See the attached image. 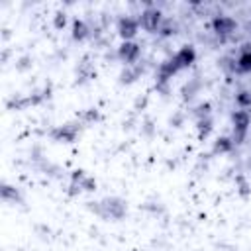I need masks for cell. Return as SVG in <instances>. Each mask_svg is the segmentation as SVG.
I'll list each match as a JSON object with an SVG mask.
<instances>
[{
    "label": "cell",
    "instance_id": "6da1fadb",
    "mask_svg": "<svg viewBox=\"0 0 251 251\" xmlns=\"http://www.w3.org/2000/svg\"><path fill=\"white\" fill-rule=\"evenodd\" d=\"M196 61V49L192 45H182L173 57H169L167 61H163L157 69V84L155 88L161 92H169V80L180 73L182 69H188L192 63Z\"/></svg>",
    "mask_w": 251,
    "mask_h": 251
},
{
    "label": "cell",
    "instance_id": "7a4b0ae2",
    "mask_svg": "<svg viewBox=\"0 0 251 251\" xmlns=\"http://www.w3.org/2000/svg\"><path fill=\"white\" fill-rule=\"evenodd\" d=\"M86 208L90 212H94L96 216H100L102 220H122L127 214L126 200H122L118 196H106L98 202H88Z\"/></svg>",
    "mask_w": 251,
    "mask_h": 251
},
{
    "label": "cell",
    "instance_id": "3957f363",
    "mask_svg": "<svg viewBox=\"0 0 251 251\" xmlns=\"http://www.w3.org/2000/svg\"><path fill=\"white\" fill-rule=\"evenodd\" d=\"M249 126H251V112L249 110L241 108V110H235L231 114V127H233L231 139H233L235 145L243 143V139H245V135L249 131Z\"/></svg>",
    "mask_w": 251,
    "mask_h": 251
},
{
    "label": "cell",
    "instance_id": "277c9868",
    "mask_svg": "<svg viewBox=\"0 0 251 251\" xmlns=\"http://www.w3.org/2000/svg\"><path fill=\"white\" fill-rule=\"evenodd\" d=\"M82 129V124L78 120L75 122H67V124H61V126H55L51 131H49V137L53 141H61V143H75L78 133Z\"/></svg>",
    "mask_w": 251,
    "mask_h": 251
},
{
    "label": "cell",
    "instance_id": "5b68a950",
    "mask_svg": "<svg viewBox=\"0 0 251 251\" xmlns=\"http://www.w3.org/2000/svg\"><path fill=\"white\" fill-rule=\"evenodd\" d=\"M163 20H165V18H163L161 10H159V8H153V6L145 8V10L139 14V18H137L139 27L145 29V31H149V33H157L159 27H161V24H163Z\"/></svg>",
    "mask_w": 251,
    "mask_h": 251
},
{
    "label": "cell",
    "instance_id": "8992f818",
    "mask_svg": "<svg viewBox=\"0 0 251 251\" xmlns=\"http://www.w3.org/2000/svg\"><path fill=\"white\" fill-rule=\"evenodd\" d=\"M96 190V180L88 176L84 171H73L71 173V184H69V194H80V192H92Z\"/></svg>",
    "mask_w": 251,
    "mask_h": 251
},
{
    "label": "cell",
    "instance_id": "52a82bcc",
    "mask_svg": "<svg viewBox=\"0 0 251 251\" xmlns=\"http://www.w3.org/2000/svg\"><path fill=\"white\" fill-rule=\"evenodd\" d=\"M139 57H141V45L135 43V41H124V43L118 47V59H120L126 67L137 65Z\"/></svg>",
    "mask_w": 251,
    "mask_h": 251
},
{
    "label": "cell",
    "instance_id": "ba28073f",
    "mask_svg": "<svg viewBox=\"0 0 251 251\" xmlns=\"http://www.w3.org/2000/svg\"><path fill=\"white\" fill-rule=\"evenodd\" d=\"M235 29H237V22H235L231 16L220 14V16H216V18L212 20V31H214L220 39H224V37L231 35Z\"/></svg>",
    "mask_w": 251,
    "mask_h": 251
},
{
    "label": "cell",
    "instance_id": "9c48e42d",
    "mask_svg": "<svg viewBox=\"0 0 251 251\" xmlns=\"http://www.w3.org/2000/svg\"><path fill=\"white\" fill-rule=\"evenodd\" d=\"M116 29H118V35H120L124 41H131V39L137 35V31H139V22H137L135 18H131V16H122V18L118 20Z\"/></svg>",
    "mask_w": 251,
    "mask_h": 251
},
{
    "label": "cell",
    "instance_id": "30bf717a",
    "mask_svg": "<svg viewBox=\"0 0 251 251\" xmlns=\"http://www.w3.org/2000/svg\"><path fill=\"white\" fill-rule=\"evenodd\" d=\"M235 73H251V45H243L235 57Z\"/></svg>",
    "mask_w": 251,
    "mask_h": 251
},
{
    "label": "cell",
    "instance_id": "8fae6325",
    "mask_svg": "<svg viewBox=\"0 0 251 251\" xmlns=\"http://www.w3.org/2000/svg\"><path fill=\"white\" fill-rule=\"evenodd\" d=\"M141 73H143V67L139 63L137 65H129V67H126L120 73V82L122 84H131V82H135L141 76Z\"/></svg>",
    "mask_w": 251,
    "mask_h": 251
},
{
    "label": "cell",
    "instance_id": "7c38bea8",
    "mask_svg": "<svg viewBox=\"0 0 251 251\" xmlns=\"http://www.w3.org/2000/svg\"><path fill=\"white\" fill-rule=\"evenodd\" d=\"M0 194H2V200H4V202H10V204H24V198H22L20 190H18L16 186L8 184V182L2 184Z\"/></svg>",
    "mask_w": 251,
    "mask_h": 251
},
{
    "label": "cell",
    "instance_id": "4fadbf2b",
    "mask_svg": "<svg viewBox=\"0 0 251 251\" xmlns=\"http://www.w3.org/2000/svg\"><path fill=\"white\" fill-rule=\"evenodd\" d=\"M71 35H73V39L75 41H84L88 35H90V29H88V25H86V22L84 20H73V27H71Z\"/></svg>",
    "mask_w": 251,
    "mask_h": 251
},
{
    "label": "cell",
    "instance_id": "5bb4252c",
    "mask_svg": "<svg viewBox=\"0 0 251 251\" xmlns=\"http://www.w3.org/2000/svg\"><path fill=\"white\" fill-rule=\"evenodd\" d=\"M96 76V71H94V67L90 65V63H86V59L78 65V69H76V82H86V80H90V78H94Z\"/></svg>",
    "mask_w": 251,
    "mask_h": 251
},
{
    "label": "cell",
    "instance_id": "9a60e30c",
    "mask_svg": "<svg viewBox=\"0 0 251 251\" xmlns=\"http://www.w3.org/2000/svg\"><path fill=\"white\" fill-rule=\"evenodd\" d=\"M200 86H202V82H200V78H198V76L190 78V80H188V82L182 86V90H180V94H182V100H190V98H194V96L198 94Z\"/></svg>",
    "mask_w": 251,
    "mask_h": 251
},
{
    "label": "cell",
    "instance_id": "2e32d148",
    "mask_svg": "<svg viewBox=\"0 0 251 251\" xmlns=\"http://www.w3.org/2000/svg\"><path fill=\"white\" fill-rule=\"evenodd\" d=\"M212 126H214V118L208 116V118H202V120H196V129H198V139H206L212 131Z\"/></svg>",
    "mask_w": 251,
    "mask_h": 251
},
{
    "label": "cell",
    "instance_id": "e0dca14e",
    "mask_svg": "<svg viewBox=\"0 0 251 251\" xmlns=\"http://www.w3.org/2000/svg\"><path fill=\"white\" fill-rule=\"evenodd\" d=\"M233 139L231 137H218L216 141H214V145H212V153H229L231 149H233Z\"/></svg>",
    "mask_w": 251,
    "mask_h": 251
},
{
    "label": "cell",
    "instance_id": "ac0fdd59",
    "mask_svg": "<svg viewBox=\"0 0 251 251\" xmlns=\"http://www.w3.org/2000/svg\"><path fill=\"white\" fill-rule=\"evenodd\" d=\"M176 31H178V25H176V22H175L173 18H165L157 33H159L161 37H173Z\"/></svg>",
    "mask_w": 251,
    "mask_h": 251
},
{
    "label": "cell",
    "instance_id": "d6986e66",
    "mask_svg": "<svg viewBox=\"0 0 251 251\" xmlns=\"http://www.w3.org/2000/svg\"><path fill=\"white\" fill-rule=\"evenodd\" d=\"M98 118H100V114H98V110H96V108H86L84 112H80V114L76 116V120H78L82 126H88V124L96 122Z\"/></svg>",
    "mask_w": 251,
    "mask_h": 251
},
{
    "label": "cell",
    "instance_id": "ffe728a7",
    "mask_svg": "<svg viewBox=\"0 0 251 251\" xmlns=\"http://www.w3.org/2000/svg\"><path fill=\"white\" fill-rule=\"evenodd\" d=\"M192 116H194V120H202V118L212 116V104H210V102H202V104H198V106L192 110Z\"/></svg>",
    "mask_w": 251,
    "mask_h": 251
},
{
    "label": "cell",
    "instance_id": "44dd1931",
    "mask_svg": "<svg viewBox=\"0 0 251 251\" xmlns=\"http://www.w3.org/2000/svg\"><path fill=\"white\" fill-rule=\"evenodd\" d=\"M235 100H237V104L245 110V108L251 106V92H249V90H239L237 96H235Z\"/></svg>",
    "mask_w": 251,
    "mask_h": 251
},
{
    "label": "cell",
    "instance_id": "7402d4cb",
    "mask_svg": "<svg viewBox=\"0 0 251 251\" xmlns=\"http://www.w3.org/2000/svg\"><path fill=\"white\" fill-rule=\"evenodd\" d=\"M53 24H55V27H57V29L65 27V24H67V16H65V12H55Z\"/></svg>",
    "mask_w": 251,
    "mask_h": 251
}]
</instances>
